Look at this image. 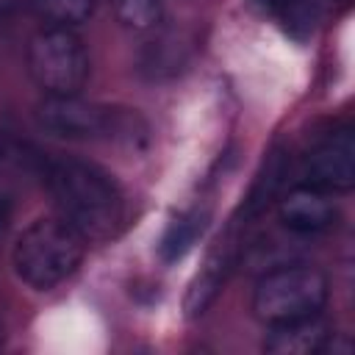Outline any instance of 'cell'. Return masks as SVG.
<instances>
[{"instance_id": "cell-1", "label": "cell", "mask_w": 355, "mask_h": 355, "mask_svg": "<svg viewBox=\"0 0 355 355\" xmlns=\"http://www.w3.org/2000/svg\"><path fill=\"white\" fill-rule=\"evenodd\" d=\"M42 178L58 216L86 241H108L122 230L125 194L103 166L80 158H50Z\"/></svg>"}, {"instance_id": "cell-2", "label": "cell", "mask_w": 355, "mask_h": 355, "mask_svg": "<svg viewBox=\"0 0 355 355\" xmlns=\"http://www.w3.org/2000/svg\"><path fill=\"white\" fill-rule=\"evenodd\" d=\"M33 122L44 136L64 141H125L130 147L147 141V122L133 108L103 105L80 94H44L33 105Z\"/></svg>"}, {"instance_id": "cell-3", "label": "cell", "mask_w": 355, "mask_h": 355, "mask_svg": "<svg viewBox=\"0 0 355 355\" xmlns=\"http://www.w3.org/2000/svg\"><path fill=\"white\" fill-rule=\"evenodd\" d=\"M86 239L61 216L33 219L11 247V269L33 291H50L80 266Z\"/></svg>"}, {"instance_id": "cell-4", "label": "cell", "mask_w": 355, "mask_h": 355, "mask_svg": "<svg viewBox=\"0 0 355 355\" xmlns=\"http://www.w3.org/2000/svg\"><path fill=\"white\" fill-rule=\"evenodd\" d=\"M327 275L308 263H280L269 269L252 291V313L266 327L319 316L327 305Z\"/></svg>"}, {"instance_id": "cell-5", "label": "cell", "mask_w": 355, "mask_h": 355, "mask_svg": "<svg viewBox=\"0 0 355 355\" xmlns=\"http://www.w3.org/2000/svg\"><path fill=\"white\" fill-rule=\"evenodd\" d=\"M28 75L44 94H80L89 78V53L72 28L44 25L25 53Z\"/></svg>"}, {"instance_id": "cell-6", "label": "cell", "mask_w": 355, "mask_h": 355, "mask_svg": "<svg viewBox=\"0 0 355 355\" xmlns=\"http://www.w3.org/2000/svg\"><path fill=\"white\" fill-rule=\"evenodd\" d=\"M302 178L330 194H344L355 186V133L352 128H336L324 133L305 155Z\"/></svg>"}, {"instance_id": "cell-7", "label": "cell", "mask_w": 355, "mask_h": 355, "mask_svg": "<svg viewBox=\"0 0 355 355\" xmlns=\"http://www.w3.org/2000/svg\"><path fill=\"white\" fill-rule=\"evenodd\" d=\"M239 252H241V244H239V236L233 230H227L208 250L202 266L194 272V277L186 288V297H183V311L189 319L202 316L216 302V297L222 294L225 283L230 280V275L239 263Z\"/></svg>"}, {"instance_id": "cell-8", "label": "cell", "mask_w": 355, "mask_h": 355, "mask_svg": "<svg viewBox=\"0 0 355 355\" xmlns=\"http://www.w3.org/2000/svg\"><path fill=\"white\" fill-rule=\"evenodd\" d=\"M336 202L330 191L300 183L277 197V219L286 230L297 236H316L336 225Z\"/></svg>"}, {"instance_id": "cell-9", "label": "cell", "mask_w": 355, "mask_h": 355, "mask_svg": "<svg viewBox=\"0 0 355 355\" xmlns=\"http://www.w3.org/2000/svg\"><path fill=\"white\" fill-rule=\"evenodd\" d=\"M288 169H291V155L286 147H272L261 164V169L255 172L252 178V186L241 202V225H247L250 219H258L272 202H277V197L283 194V186H286V178H288Z\"/></svg>"}, {"instance_id": "cell-10", "label": "cell", "mask_w": 355, "mask_h": 355, "mask_svg": "<svg viewBox=\"0 0 355 355\" xmlns=\"http://www.w3.org/2000/svg\"><path fill=\"white\" fill-rule=\"evenodd\" d=\"M327 344H330V327L322 322L319 313L311 319L269 327L263 349L272 355H313V352H324Z\"/></svg>"}, {"instance_id": "cell-11", "label": "cell", "mask_w": 355, "mask_h": 355, "mask_svg": "<svg viewBox=\"0 0 355 355\" xmlns=\"http://www.w3.org/2000/svg\"><path fill=\"white\" fill-rule=\"evenodd\" d=\"M50 158L11 122H0V175H44Z\"/></svg>"}, {"instance_id": "cell-12", "label": "cell", "mask_w": 355, "mask_h": 355, "mask_svg": "<svg viewBox=\"0 0 355 355\" xmlns=\"http://www.w3.org/2000/svg\"><path fill=\"white\" fill-rule=\"evenodd\" d=\"M208 219H211V214H208L205 208H191V211L178 214V216L166 225V230H164V236H161V241H158V255H161V261H164V263L180 261V258L202 239V233H205V227H208Z\"/></svg>"}, {"instance_id": "cell-13", "label": "cell", "mask_w": 355, "mask_h": 355, "mask_svg": "<svg viewBox=\"0 0 355 355\" xmlns=\"http://www.w3.org/2000/svg\"><path fill=\"white\" fill-rule=\"evenodd\" d=\"M186 64V44L175 36V33H155V39H150L139 55V69L150 78V80H164V78H175Z\"/></svg>"}, {"instance_id": "cell-14", "label": "cell", "mask_w": 355, "mask_h": 355, "mask_svg": "<svg viewBox=\"0 0 355 355\" xmlns=\"http://www.w3.org/2000/svg\"><path fill=\"white\" fill-rule=\"evenodd\" d=\"M114 17L133 33H153L164 19V0H111Z\"/></svg>"}, {"instance_id": "cell-15", "label": "cell", "mask_w": 355, "mask_h": 355, "mask_svg": "<svg viewBox=\"0 0 355 355\" xmlns=\"http://www.w3.org/2000/svg\"><path fill=\"white\" fill-rule=\"evenodd\" d=\"M36 17L44 22V25H53V28H75L80 22H86L100 0H33L31 3Z\"/></svg>"}, {"instance_id": "cell-16", "label": "cell", "mask_w": 355, "mask_h": 355, "mask_svg": "<svg viewBox=\"0 0 355 355\" xmlns=\"http://www.w3.org/2000/svg\"><path fill=\"white\" fill-rule=\"evenodd\" d=\"M11 219H14V200L6 191H0V239L11 227Z\"/></svg>"}, {"instance_id": "cell-17", "label": "cell", "mask_w": 355, "mask_h": 355, "mask_svg": "<svg viewBox=\"0 0 355 355\" xmlns=\"http://www.w3.org/2000/svg\"><path fill=\"white\" fill-rule=\"evenodd\" d=\"M255 3H258V8H263L266 14H272V17L280 19V17L286 14V8H288L294 0H255Z\"/></svg>"}, {"instance_id": "cell-18", "label": "cell", "mask_w": 355, "mask_h": 355, "mask_svg": "<svg viewBox=\"0 0 355 355\" xmlns=\"http://www.w3.org/2000/svg\"><path fill=\"white\" fill-rule=\"evenodd\" d=\"M22 3H33V0H0V8H17Z\"/></svg>"}, {"instance_id": "cell-19", "label": "cell", "mask_w": 355, "mask_h": 355, "mask_svg": "<svg viewBox=\"0 0 355 355\" xmlns=\"http://www.w3.org/2000/svg\"><path fill=\"white\" fill-rule=\"evenodd\" d=\"M3 53H6V33H3V28H0V61H3Z\"/></svg>"}, {"instance_id": "cell-20", "label": "cell", "mask_w": 355, "mask_h": 355, "mask_svg": "<svg viewBox=\"0 0 355 355\" xmlns=\"http://www.w3.org/2000/svg\"><path fill=\"white\" fill-rule=\"evenodd\" d=\"M0 344H3V322H0Z\"/></svg>"}]
</instances>
